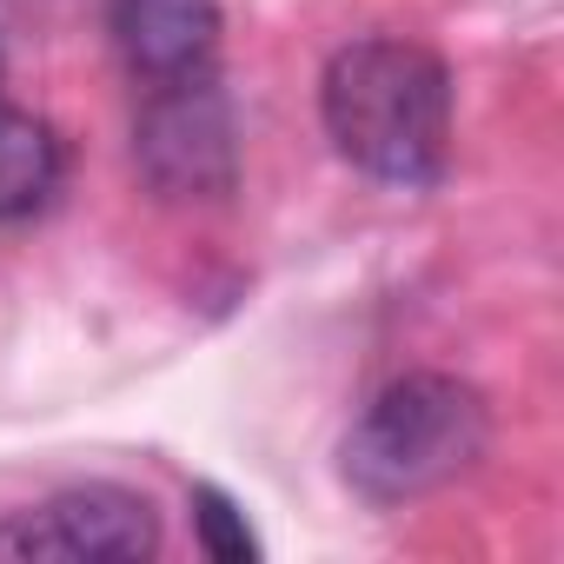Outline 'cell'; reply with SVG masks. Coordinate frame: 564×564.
I'll return each instance as SVG.
<instances>
[{"instance_id": "cell-5", "label": "cell", "mask_w": 564, "mask_h": 564, "mask_svg": "<svg viewBox=\"0 0 564 564\" xmlns=\"http://www.w3.org/2000/svg\"><path fill=\"white\" fill-rule=\"evenodd\" d=\"M107 34L140 87H173L213 74L219 0H107Z\"/></svg>"}, {"instance_id": "cell-1", "label": "cell", "mask_w": 564, "mask_h": 564, "mask_svg": "<svg viewBox=\"0 0 564 564\" xmlns=\"http://www.w3.org/2000/svg\"><path fill=\"white\" fill-rule=\"evenodd\" d=\"M319 113L346 166L379 186H432L452 153V74L419 41H352L319 80Z\"/></svg>"}, {"instance_id": "cell-2", "label": "cell", "mask_w": 564, "mask_h": 564, "mask_svg": "<svg viewBox=\"0 0 564 564\" xmlns=\"http://www.w3.org/2000/svg\"><path fill=\"white\" fill-rule=\"evenodd\" d=\"M491 445V405L478 386L452 372H405L366 399L352 419L339 465L346 485L372 505H412L458 485Z\"/></svg>"}, {"instance_id": "cell-7", "label": "cell", "mask_w": 564, "mask_h": 564, "mask_svg": "<svg viewBox=\"0 0 564 564\" xmlns=\"http://www.w3.org/2000/svg\"><path fill=\"white\" fill-rule=\"evenodd\" d=\"M193 524H199V544H206L219 564H252V557H259V538L246 531V511H232L226 491L199 485V491H193Z\"/></svg>"}, {"instance_id": "cell-3", "label": "cell", "mask_w": 564, "mask_h": 564, "mask_svg": "<svg viewBox=\"0 0 564 564\" xmlns=\"http://www.w3.org/2000/svg\"><path fill=\"white\" fill-rule=\"evenodd\" d=\"M133 160L153 193L166 199H213L239 173V140H232V107L213 74L147 87L140 127H133Z\"/></svg>"}, {"instance_id": "cell-6", "label": "cell", "mask_w": 564, "mask_h": 564, "mask_svg": "<svg viewBox=\"0 0 564 564\" xmlns=\"http://www.w3.org/2000/svg\"><path fill=\"white\" fill-rule=\"evenodd\" d=\"M61 193V140L47 120L0 107V226L34 219Z\"/></svg>"}, {"instance_id": "cell-4", "label": "cell", "mask_w": 564, "mask_h": 564, "mask_svg": "<svg viewBox=\"0 0 564 564\" xmlns=\"http://www.w3.org/2000/svg\"><path fill=\"white\" fill-rule=\"evenodd\" d=\"M160 551V518L140 491L67 485L0 524V557L21 564H140Z\"/></svg>"}]
</instances>
